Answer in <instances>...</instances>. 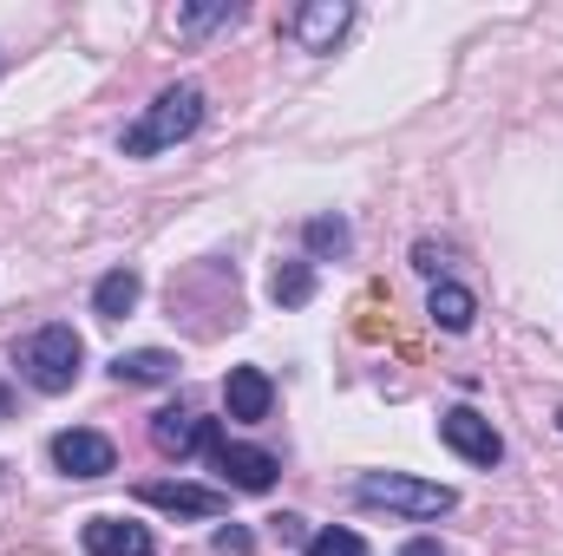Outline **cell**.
<instances>
[{
  "mask_svg": "<svg viewBox=\"0 0 563 556\" xmlns=\"http://www.w3.org/2000/svg\"><path fill=\"white\" fill-rule=\"evenodd\" d=\"M210 544H217V556H250V551H256V537H250L243 524H223V531H217Z\"/></svg>",
  "mask_w": 563,
  "mask_h": 556,
  "instance_id": "obj_19",
  "label": "cell"
},
{
  "mask_svg": "<svg viewBox=\"0 0 563 556\" xmlns=\"http://www.w3.org/2000/svg\"><path fill=\"white\" fill-rule=\"evenodd\" d=\"M230 20H236L230 0H217V7H177V33H210V26H230Z\"/></svg>",
  "mask_w": 563,
  "mask_h": 556,
  "instance_id": "obj_18",
  "label": "cell"
},
{
  "mask_svg": "<svg viewBox=\"0 0 563 556\" xmlns=\"http://www.w3.org/2000/svg\"><path fill=\"white\" fill-rule=\"evenodd\" d=\"M223 407H230V419L256 425V419H269V407H276V380H269L263 367H230V380H223Z\"/></svg>",
  "mask_w": 563,
  "mask_h": 556,
  "instance_id": "obj_11",
  "label": "cell"
},
{
  "mask_svg": "<svg viewBox=\"0 0 563 556\" xmlns=\"http://www.w3.org/2000/svg\"><path fill=\"white\" fill-rule=\"evenodd\" d=\"M13 367L26 374L33 393H73V380H79V367H86V341H79L66 321H46L40 334H26V341L13 347Z\"/></svg>",
  "mask_w": 563,
  "mask_h": 556,
  "instance_id": "obj_2",
  "label": "cell"
},
{
  "mask_svg": "<svg viewBox=\"0 0 563 556\" xmlns=\"http://www.w3.org/2000/svg\"><path fill=\"white\" fill-rule=\"evenodd\" d=\"M210 458H217V471H223V485H230V491H269V485L282 478V458H276V452H263V445L217 438V445H210Z\"/></svg>",
  "mask_w": 563,
  "mask_h": 556,
  "instance_id": "obj_7",
  "label": "cell"
},
{
  "mask_svg": "<svg viewBox=\"0 0 563 556\" xmlns=\"http://www.w3.org/2000/svg\"><path fill=\"white\" fill-rule=\"evenodd\" d=\"M308 556H374V551H367V537H361V531L328 524V531H314V537H308Z\"/></svg>",
  "mask_w": 563,
  "mask_h": 556,
  "instance_id": "obj_17",
  "label": "cell"
},
{
  "mask_svg": "<svg viewBox=\"0 0 563 556\" xmlns=\"http://www.w3.org/2000/svg\"><path fill=\"white\" fill-rule=\"evenodd\" d=\"M301 243H308V263H328V256L354 249V230H347V216H308Z\"/></svg>",
  "mask_w": 563,
  "mask_h": 556,
  "instance_id": "obj_15",
  "label": "cell"
},
{
  "mask_svg": "<svg viewBox=\"0 0 563 556\" xmlns=\"http://www.w3.org/2000/svg\"><path fill=\"white\" fill-rule=\"evenodd\" d=\"M223 432H217V419H197L190 407H164V413H151V445L164 452V458H190V452H203V445H217Z\"/></svg>",
  "mask_w": 563,
  "mask_h": 556,
  "instance_id": "obj_8",
  "label": "cell"
},
{
  "mask_svg": "<svg viewBox=\"0 0 563 556\" xmlns=\"http://www.w3.org/2000/svg\"><path fill=\"white\" fill-rule=\"evenodd\" d=\"M269 294H276V308H301V301H314V263H308V256H301V263H276Z\"/></svg>",
  "mask_w": 563,
  "mask_h": 556,
  "instance_id": "obj_16",
  "label": "cell"
},
{
  "mask_svg": "<svg viewBox=\"0 0 563 556\" xmlns=\"http://www.w3.org/2000/svg\"><path fill=\"white\" fill-rule=\"evenodd\" d=\"M13 413V393H7V387H0V419Z\"/></svg>",
  "mask_w": 563,
  "mask_h": 556,
  "instance_id": "obj_23",
  "label": "cell"
},
{
  "mask_svg": "<svg viewBox=\"0 0 563 556\" xmlns=\"http://www.w3.org/2000/svg\"><path fill=\"white\" fill-rule=\"evenodd\" d=\"M354 498L361 504H374V511H394V518H445L452 504H459V491L452 485H432V478H413V471H367V478H354Z\"/></svg>",
  "mask_w": 563,
  "mask_h": 556,
  "instance_id": "obj_3",
  "label": "cell"
},
{
  "mask_svg": "<svg viewBox=\"0 0 563 556\" xmlns=\"http://www.w3.org/2000/svg\"><path fill=\"white\" fill-rule=\"evenodd\" d=\"M139 294H144L139 269H112V276H99V288H92V308H99L106 321H125V314L139 308Z\"/></svg>",
  "mask_w": 563,
  "mask_h": 556,
  "instance_id": "obj_14",
  "label": "cell"
},
{
  "mask_svg": "<svg viewBox=\"0 0 563 556\" xmlns=\"http://www.w3.org/2000/svg\"><path fill=\"white\" fill-rule=\"evenodd\" d=\"M426 314H432V327H445V334H465V327L478 321V294H472L465 281H432V294H426Z\"/></svg>",
  "mask_w": 563,
  "mask_h": 556,
  "instance_id": "obj_12",
  "label": "cell"
},
{
  "mask_svg": "<svg viewBox=\"0 0 563 556\" xmlns=\"http://www.w3.org/2000/svg\"><path fill=\"white\" fill-rule=\"evenodd\" d=\"M132 498L151 504V511H170V518H223V511H230V491H217V485H184V478H151Z\"/></svg>",
  "mask_w": 563,
  "mask_h": 556,
  "instance_id": "obj_4",
  "label": "cell"
},
{
  "mask_svg": "<svg viewBox=\"0 0 563 556\" xmlns=\"http://www.w3.org/2000/svg\"><path fill=\"white\" fill-rule=\"evenodd\" d=\"M79 544H86V556H157L151 531L132 524V518H86Z\"/></svg>",
  "mask_w": 563,
  "mask_h": 556,
  "instance_id": "obj_10",
  "label": "cell"
},
{
  "mask_svg": "<svg viewBox=\"0 0 563 556\" xmlns=\"http://www.w3.org/2000/svg\"><path fill=\"white\" fill-rule=\"evenodd\" d=\"M400 556H445V551H439V537H413Z\"/></svg>",
  "mask_w": 563,
  "mask_h": 556,
  "instance_id": "obj_22",
  "label": "cell"
},
{
  "mask_svg": "<svg viewBox=\"0 0 563 556\" xmlns=\"http://www.w3.org/2000/svg\"><path fill=\"white\" fill-rule=\"evenodd\" d=\"M439 438L465 458V465H498L505 458V438H498V425L485 413H472V407H452V413H439Z\"/></svg>",
  "mask_w": 563,
  "mask_h": 556,
  "instance_id": "obj_6",
  "label": "cell"
},
{
  "mask_svg": "<svg viewBox=\"0 0 563 556\" xmlns=\"http://www.w3.org/2000/svg\"><path fill=\"white\" fill-rule=\"evenodd\" d=\"M197 125H203V86H164L139 119L125 125L119 151H125V157H157V151L184 144Z\"/></svg>",
  "mask_w": 563,
  "mask_h": 556,
  "instance_id": "obj_1",
  "label": "cell"
},
{
  "mask_svg": "<svg viewBox=\"0 0 563 556\" xmlns=\"http://www.w3.org/2000/svg\"><path fill=\"white\" fill-rule=\"evenodd\" d=\"M269 524H276L282 544H301V551H308V537H314V531H308V518H295V511H282V518H269Z\"/></svg>",
  "mask_w": 563,
  "mask_h": 556,
  "instance_id": "obj_20",
  "label": "cell"
},
{
  "mask_svg": "<svg viewBox=\"0 0 563 556\" xmlns=\"http://www.w3.org/2000/svg\"><path fill=\"white\" fill-rule=\"evenodd\" d=\"M558 432H563V413H558Z\"/></svg>",
  "mask_w": 563,
  "mask_h": 556,
  "instance_id": "obj_24",
  "label": "cell"
},
{
  "mask_svg": "<svg viewBox=\"0 0 563 556\" xmlns=\"http://www.w3.org/2000/svg\"><path fill=\"white\" fill-rule=\"evenodd\" d=\"M53 465H59L66 478H106V471H119V452H112L106 432L66 425V432H53Z\"/></svg>",
  "mask_w": 563,
  "mask_h": 556,
  "instance_id": "obj_5",
  "label": "cell"
},
{
  "mask_svg": "<svg viewBox=\"0 0 563 556\" xmlns=\"http://www.w3.org/2000/svg\"><path fill=\"white\" fill-rule=\"evenodd\" d=\"M413 269H426V276H439V249H432V243H420V249H413Z\"/></svg>",
  "mask_w": 563,
  "mask_h": 556,
  "instance_id": "obj_21",
  "label": "cell"
},
{
  "mask_svg": "<svg viewBox=\"0 0 563 556\" xmlns=\"http://www.w3.org/2000/svg\"><path fill=\"white\" fill-rule=\"evenodd\" d=\"M112 380H119V387H164V380H177V354H164V347H132V354L112 360Z\"/></svg>",
  "mask_w": 563,
  "mask_h": 556,
  "instance_id": "obj_13",
  "label": "cell"
},
{
  "mask_svg": "<svg viewBox=\"0 0 563 556\" xmlns=\"http://www.w3.org/2000/svg\"><path fill=\"white\" fill-rule=\"evenodd\" d=\"M347 20H354V7H347V0H308V7H295L288 33H295V46H301V53H334V40L347 33Z\"/></svg>",
  "mask_w": 563,
  "mask_h": 556,
  "instance_id": "obj_9",
  "label": "cell"
}]
</instances>
